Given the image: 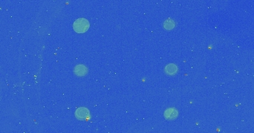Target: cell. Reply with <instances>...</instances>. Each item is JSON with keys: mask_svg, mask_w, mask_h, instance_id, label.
<instances>
[{"mask_svg": "<svg viewBox=\"0 0 254 133\" xmlns=\"http://www.w3.org/2000/svg\"><path fill=\"white\" fill-rule=\"evenodd\" d=\"M164 116L165 118L168 120L175 119V118H177L178 116L177 110H175V109L174 108L167 109V110L164 112Z\"/></svg>", "mask_w": 254, "mask_h": 133, "instance_id": "cell-4", "label": "cell"}, {"mask_svg": "<svg viewBox=\"0 0 254 133\" xmlns=\"http://www.w3.org/2000/svg\"><path fill=\"white\" fill-rule=\"evenodd\" d=\"M75 116L78 119L80 120H85L88 116H89V111L88 109L85 107L78 108L76 110Z\"/></svg>", "mask_w": 254, "mask_h": 133, "instance_id": "cell-2", "label": "cell"}, {"mask_svg": "<svg viewBox=\"0 0 254 133\" xmlns=\"http://www.w3.org/2000/svg\"><path fill=\"white\" fill-rule=\"evenodd\" d=\"M178 70V68L175 64H169L165 67V72L166 73H167L168 75H173V74L175 73Z\"/></svg>", "mask_w": 254, "mask_h": 133, "instance_id": "cell-5", "label": "cell"}, {"mask_svg": "<svg viewBox=\"0 0 254 133\" xmlns=\"http://www.w3.org/2000/svg\"><path fill=\"white\" fill-rule=\"evenodd\" d=\"M74 73L78 76H83L88 73V68L83 64H77L74 66Z\"/></svg>", "mask_w": 254, "mask_h": 133, "instance_id": "cell-3", "label": "cell"}, {"mask_svg": "<svg viewBox=\"0 0 254 133\" xmlns=\"http://www.w3.org/2000/svg\"><path fill=\"white\" fill-rule=\"evenodd\" d=\"M174 26L175 23L172 19H167V20L165 21L164 23H163V27H164V28L166 29V30H171V29H172L173 27H174Z\"/></svg>", "mask_w": 254, "mask_h": 133, "instance_id": "cell-6", "label": "cell"}, {"mask_svg": "<svg viewBox=\"0 0 254 133\" xmlns=\"http://www.w3.org/2000/svg\"><path fill=\"white\" fill-rule=\"evenodd\" d=\"M89 27V22L84 18H80L74 21L73 24V28L74 31L78 33H83L88 30Z\"/></svg>", "mask_w": 254, "mask_h": 133, "instance_id": "cell-1", "label": "cell"}]
</instances>
